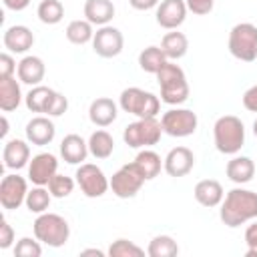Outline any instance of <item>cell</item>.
<instances>
[{"label":"cell","mask_w":257,"mask_h":257,"mask_svg":"<svg viewBox=\"0 0 257 257\" xmlns=\"http://www.w3.org/2000/svg\"><path fill=\"white\" fill-rule=\"evenodd\" d=\"M219 217L231 229L257 219V193L241 187L231 189L221 201Z\"/></svg>","instance_id":"cell-1"},{"label":"cell","mask_w":257,"mask_h":257,"mask_svg":"<svg viewBox=\"0 0 257 257\" xmlns=\"http://www.w3.org/2000/svg\"><path fill=\"white\" fill-rule=\"evenodd\" d=\"M155 76H157V82L161 88V100L165 104L179 106L189 98V82H187L185 70L179 64L169 60Z\"/></svg>","instance_id":"cell-2"},{"label":"cell","mask_w":257,"mask_h":257,"mask_svg":"<svg viewBox=\"0 0 257 257\" xmlns=\"http://www.w3.org/2000/svg\"><path fill=\"white\" fill-rule=\"evenodd\" d=\"M213 141L215 149L223 155H237L245 145V126L239 116L225 114L219 116L213 124Z\"/></svg>","instance_id":"cell-3"},{"label":"cell","mask_w":257,"mask_h":257,"mask_svg":"<svg viewBox=\"0 0 257 257\" xmlns=\"http://www.w3.org/2000/svg\"><path fill=\"white\" fill-rule=\"evenodd\" d=\"M24 102L30 112H40L46 116H62L68 110V98L62 92L42 84L32 86L24 96Z\"/></svg>","instance_id":"cell-4"},{"label":"cell","mask_w":257,"mask_h":257,"mask_svg":"<svg viewBox=\"0 0 257 257\" xmlns=\"http://www.w3.org/2000/svg\"><path fill=\"white\" fill-rule=\"evenodd\" d=\"M34 237L48 247H62L70 237V225L56 213H40L32 223Z\"/></svg>","instance_id":"cell-5"},{"label":"cell","mask_w":257,"mask_h":257,"mask_svg":"<svg viewBox=\"0 0 257 257\" xmlns=\"http://www.w3.org/2000/svg\"><path fill=\"white\" fill-rule=\"evenodd\" d=\"M118 106L137 118H153L161 110V98L139 86H128L118 96Z\"/></svg>","instance_id":"cell-6"},{"label":"cell","mask_w":257,"mask_h":257,"mask_svg":"<svg viewBox=\"0 0 257 257\" xmlns=\"http://www.w3.org/2000/svg\"><path fill=\"white\" fill-rule=\"evenodd\" d=\"M229 52L237 60L253 62L257 58V26L251 22H239L229 32Z\"/></svg>","instance_id":"cell-7"},{"label":"cell","mask_w":257,"mask_h":257,"mask_svg":"<svg viewBox=\"0 0 257 257\" xmlns=\"http://www.w3.org/2000/svg\"><path fill=\"white\" fill-rule=\"evenodd\" d=\"M163 126L157 116L153 118H139L135 122H128L122 131V141L133 149H149L161 141Z\"/></svg>","instance_id":"cell-8"},{"label":"cell","mask_w":257,"mask_h":257,"mask_svg":"<svg viewBox=\"0 0 257 257\" xmlns=\"http://www.w3.org/2000/svg\"><path fill=\"white\" fill-rule=\"evenodd\" d=\"M197 124H199V118L191 108H179V106L169 108L161 116L163 133H167L169 137H177V139L191 137L197 131Z\"/></svg>","instance_id":"cell-9"},{"label":"cell","mask_w":257,"mask_h":257,"mask_svg":"<svg viewBox=\"0 0 257 257\" xmlns=\"http://www.w3.org/2000/svg\"><path fill=\"white\" fill-rule=\"evenodd\" d=\"M74 177H76V185L80 187L82 195L88 199H98L110 189V181L106 179L104 171L92 163H82L76 169Z\"/></svg>","instance_id":"cell-10"},{"label":"cell","mask_w":257,"mask_h":257,"mask_svg":"<svg viewBox=\"0 0 257 257\" xmlns=\"http://www.w3.org/2000/svg\"><path fill=\"white\" fill-rule=\"evenodd\" d=\"M147 179L141 175V171L137 169L135 163H128V165H122L112 177H110V191L118 197V199H133L143 183Z\"/></svg>","instance_id":"cell-11"},{"label":"cell","mask_w":257,"mask_h":257,"mask_svg":"<svg viewBox=\"0 0 257 257\" xmlns=\"http://www.w3.org/2000/svg\"><path fill=\"white\" fill-rule=\"evenodd\" d=\"M124 46V36L118 28L106 24V26H98V30L94 32L92 38V50L100 56V58H114L122 52Z\"/></svg>","instance_id":"cell-12"},{"label":"cell","mask_w":257,"mask_h":257,"mask_svg":"<svg viewBox=\"0 0 257 257\" xmlns=\"http://www.w3.org/2000/svg\"><path fill=\"white\" fill-rule=\"evenodd\" d=\"M26 195H28V183L24 177H20L16 173L2 177V181H0V205H2V209H8V211L18 209L20 205H24Z\"/></svg>","instance_id":"cell-13"},{"label":"cell","mask_w":257,"mask_h":257,"mask_svg":"<svg viewBox=\"0 0 257 257\" xmlns=\"http://www.w3.org/2000/svg\"><path fill=\"white\" fill-rule=\"evenodd\" d=\"M187 2L185 0H161L155 12L157 24L165 30H177L187 18Z\"/></svg>","instance_id":"cell-14"},{"label":"cell","mask_w":257,"mask_h":257,"mask_svg":"<svg viewBox=\"0 0 257 257\" xmlns=\"http://www.w3.org/2000/svg\"><path fill=\"white\" fill-rule=\"evenodd\" d=\"M58 171V161L52 153H38L28 163V179L32 185L46 187Z\"/></svg>","instance_id":"cell-15"},{"label":"cell","mask_w":257,"mask_h":257,"mask_svg":"<svg viewBox=\"0 0 257 257\" xmlns=\"http://www.w3.org/2000/svg\"><path fill=\"white\" fill-rule=\"evenodd\" d=\"M195 167V155L191 149L187 147H175L167 153V157L163 159V169L169 177H185L193 171Z\"/></svg>","instance_id":"cell-16"},{"label":"cell","mask_w":257,"mask_h":257,"mask_svg":"<svg viewBox=\"0 0 257 257\" xmlns=\"http://www.w3.org/2000/svg\"><path fill=\"white\" fill-rule=\"evenodd\" d=\"M24 131H26V141L30 145H36V147L50 145L54 141V137H56V126L46 114H38V116L30 118L26 122Z\"/></svg>","instance_id":"cell-17"},{"label":"cell","mask_w":257,"mask_h":257,"mask_svg":"<svg viewBox=\"0 0 257 257\" xmlns=\"http://www.w3.org/2000/svg\"><path fill=\"white\" fill-rule=\"evenodd\" d=\"M2 42H4V48L8 52H14V54H24L32 48L34 44V34L28 26H22V24H14V26H8L4 30V36H2Z\"/></svg>","instance_id":"cell-18"},{"label":"cell","mask_w":257,"mask_h":257,"mask_svg":"<svg viewBox=\"0 0 257 257\" xmlns=\"http://www.w3.org/2000/svg\"><path fill=\"white\" fill-rule=\"evenodd\" d=\"M116 116H118V106L108 96H98L88 106V118H90V122L94 126L104 128V126L112 124L116 120Z\"/></svg>","instance_id":"cell-19"},{"label":"cell","mask_w":257,"mask_h":257,"mask_svg":"<svg viewBox=\"0 0 257 257\" xmlns=\"http://www.w3.org/2000/svg\"><path fill=\"white\" fill-rule=\"evenodd\" d=\"M2 159H4V167L6 169L18 171V169L26 167L30 163V147H28V143L22 141V139L6 141L4 151H2Z\"/></svg>","instance_id":"cell-20"},{"label":"cell","mask_w":257,"mask_h":257,"mask_svg":"<svg viewBox=\"0 0 257 257\" xmlns=\"http://www.w3.org/2000/svg\"><path fill=\"white\" fill-rule=\"evenodd\" d=\"M88 141H84L80 135H66L60 143V157L68 165H82L88 157Z\"/></svg>","instance_id":"cell-21"},{"label":"cell","mask_w":257,"mask_h":257,"mask_svg":"<svg viewBox=\"0 0 257 257\" xmlns=\"http://www.w3.org/2000/svg\"><path fill=\"white\" fill-rule=\"evenodd\" d=\"M16 74H18V80L24 82V84H30V86H38L42 80H44V74H46V66L42 62L40 56H24L20 62H18V68H16Z\"/></svg>","instance_id":"cell-22"},{"label":"cell","mask_w":257,"mask_h":257,"mask_svg":"<svg viewBox=\"0 0 257 257\" xmlns=\"http://www.w3.org/2000/svg\"><path fill=\"white\" fill-rule=\"evenodd\" d=\"M193 195H195V201L199 205L209 207V209L221 205V201L225 197L221 183L215 181V179H203V181H199L195 185V189H193Z\"/></svg>","instance_id":"cell-23"},{"label":"cell","mask_w":257,"mask_h":257,"mask_svg":"<svg viewBox=\"0 0 257 257\" xmlns=\"http://www.w3.org/2000/svg\"><path fill=\"white\" fill-rule=\"evenodd\" d=\"M84 18L92 26H106L114 18L112 0H86L84 2Z\"/></svg>","instance_id":"cell-24"},{"label":"cell","mask_w":257,"mask_h":257,"mask_svg":"<svg viewBox=\"0 0 257 257\" xmlns=\"http://www.w3.org/2000/svg\"><path fill=\"white\" fill-rule=\"evenodd\" d=\"M22 102V90L14 76L0 78V108L4 112H12Z\"/></svg>","instance_id":"cell-25"},{"label":"cell","mask_w":257,"mask_h":257,"mask_svg":"<svg viewBox=\"0 0 257 257\" xmlns=\"http://www.w3.org/2000/svg\"><path fill=\"white\" fill-rule=\"evenodd\" d=\"M225 173L229 177V181L237 183V185H245L253 179L255 175V163L249 159V157H233L227 167H225Z\"/></svg>","instance_id":"cell-26"},{"label":"cell","mask_w":257,"mask_h":257,"mask_svg":"<svg viewBox=\"0 0 257 257\" xmlns=\"http://www.w3.org/2000/svg\"><path fill=\"white\" fill-rule=\"evenodd\" d=\"M161 48H163V52H165V56L169 60H179L189 50V38L179 30H171V32H167L163 36Z\"/></svg>","instance_id":"cell-27"},{"label":"cell","mask_w":257,"mask_h":257,"mask_svg":"<svg viewBox=\"0 0 257 257\" xmlns=\"http://www.w3.org/2000/svg\"><path fill=\"white\" fill-rule=\"evenodd\" d=\"M133 163L137 165V169L141 171V175H143L147 181L159 177V173H161V169H163L161 155L155 153V151H151V149H143V151L135 157Z\"/></svg>","instance_id":"cell-28"},{"label":"cell","mask_w":257,"mask_h":257,"mask_svg":"<svg viewBox=\"0 0 257 257\" xmlns=\"http://www.w3.org/2000/svg\"><path fill=\"white\" fill-rule=\"evenodd\" d=\"M167 62H169V58L165 56V52H163L161 46H147L139 54V66H141V70H145L149 74H157Z\"/></svg>","instance_id":"cell-29"},{"label":"cell","mask_w":257,"mask_h":257,"mask_svg":"<svg viewBox=\"0 0 257 257\" xmlns=\"http://www.w3.org/2000/svg\"><path fill=\"white\" fill-rule=\"evenodd\" d=\"M88 151L94 159H108L114 151V139L104 128H98L88 137Z\"/></svg>","instance_id":"cell-30"},{"label":"cell","mask_w":257,"mask_h":257,"mask_svg":"<svg viewBox=\"0 0 257 257\" xmlns=\"http://www.w3.org/2000/svg\"><path fill=\"white\" fill-rule=\"evenodd\" d=\"M64 34H66V40L72 42V44H76V46H82L86 42H92V38H94L92 24L86 18L84 20H72V22H68Z\"/></svg>","instance_id":"cell-31"},{"label":"cell","mask_w":257,"mask_h":257,"mask_svg":"<svg viewBox=\"0 0 257 257\" xmlns=\"http://www.w3.org/2000/svg\"><path fill=\"white\" fill-rule=\"evenodd\" d=\"M50 201H52L50 191L44 189V187H40V185H34V187L28 191L24 205H26V209H28L30 213L40 215V213H46V209L50 207Z\"/></svg>","instance_id":"cell-32"},{"label":"cell","mask_w":257,"mask_h":257,"mask_svg":"<svg viewBox=\"0 0 257 257\" xmlns=\"http://www.w3.org/2000/svg\"><path fill=\"white\" fill-rule=\"evenodd\" d=\"M179 253V245L171 235H157L151 239L147 247L149 257H175Z\"/></svg>","instance_id":"cell-33"},{"label":"cell","mask_w":257,"mask_h":257,"mask_svg":"<svg viewBox=\"0 0 257 257\" xmlns=\"http://www.w3.org/2000/svg\"><path fill=\"white\" fill-rule=\"evenodd\" d=\"M36 16L42 24H58L64 18V6L60 0H42L36 8Z\"/></svg>","instance_id":"cell-34"},{"label":"cell","mask_w":257,"mask_h":257,"mask_svg":"<svg viewBox=\"0 0 257 257\" xmlns=\"http://www.w3.org/2000/svg\"><path fill=\"white\" fill-rule=\"evenodd\" d=\"M108 255L110 257H143L145 255V249L139 247L137 243L128 241V239H116V241L110 243Z\"/></svg>","instance_id":"cell-35"},{"label":"cell","mask_w":257,"mask_h":257,"mask_svg":"<svg viewBox=\"0 0 257 257\" xmlns=\"http://www.w3.org/2000/svg\"><path fill=\"white\" fill-rule=\"evenodd\" d=\"M46 187H48V191H50V195H52L54 199H64V197H68V195L72 193L74 181H72L70 177H66V175L56 173V175L50 179V183H48Z\"/></svg>","instance_id":"cell-36"},{"label":"cell","mask_w":257,"mask_h":257,"mask_svg":"<svg viewBox=\"0 0 257 257\" xmlns=\"http://www.w3.org/2000/svg\"><path fill=\"white\" fill-rule=\"evenodd\" d=\"M42 255V247L40 241L34 237H22L16 245H14V257H40Z\"/></svg>","instance_id":"cell-37"},{"label":"cell","mask_w":257,"mask_h":257,"mask_svg":"<svg viewBox=\"0 0 257 257\" xmlns=\"http://www.w3.org/2000/svg\"><path fill=\"white\" fill-rule=\"evenodd\" d=\"M18 64L16 60L12 58L10 52H2L0 54V78H6V76H14Z\"/></svg>","instance_id":"cell-38"},{"label":"cell","mask_w":257,"mask_h":257,"mask_svg":"<svg viewBox=\"0 0 257 257\" xmlns=\"http://www.w3.org/2000/svg\"><path fill=\"white\" fill-rule=\"evenodd\" d=\"M185 2H187V8L197 16L209 14L215 6V0H185Z\"/></svg>","instance_id":"cell-39"},{"label":"cell","mask_w":257,"mask_h":257,"mask_svg":"<svg viewBox=\"0 0 257 257\" xmlns=\"http://www.w3.org/2000/svg\"><path fill=\"white\" fill-rule=\"evenodd\" d=\"M14 243V229L12 225L2 217L0 219V249H8Z\"/></svg>","instance_id":"cell-40"},{"label":"cell","mask_w":257,"mask_h":257,"mask_svg":"<svg viewBox=\"0 0 257 257\" xmlns=\"http://www.w3.org/2000/svg\"><path fill=\"white\" fill-rule=\"evenodd\" d=\"M243 106L249 110V112H257V84L249 86L245 92H243Z\"/></svg>","instance_id":"cell-41"},{"label":"cell","mask_w":257,"mask_h":257,"mask_svg":"<svg viewBox=\"0 0 257 257\" xmlns=\"http://www.w3.org/2000/svg\"><path fill=\"white\" fill-rule=\"evenodd\" d=\"M161 0H128V4L135 8V10H141V12H147V10H153L159 6Z\"/></svg>","instance_id":"cell-42"},{"label":"cell","mask_w":257,"mask_h":257,"mask_svg":"<svg viewBox=\"0 0 257 257\" xmlns=\"http://www.w3.org/2000/svg\"><path fill=\"white\" fill-rule=\"evenodd\" d=\"M245 243H247V249L249 247H257V221L251 223L245 229Z\"/></svg>","instance_id":"cell-43"},{"label":"cell","mask_w":257,"mask_h":257,"mask_svg":"<svg viewBox=\"0 0 257 257\" xmlns=\"http://www.w3.org/2000/svg\"><path fill=\"white\" fill-rule=\"evenodd\" d=\"M30 2H32V0H2L4 8L14 10V12H20V10L28 8V4H30Z\"/></svg>","instance_id":"cell-44"},{"label":"cell","mask_w":257,"mask_h":257,"mask_svg":"<svg viewBox=\"0 0 257 257\" xmlns=\"http://www.w3.org/2000/svg\"><path fill=\"white\" fill-rule=\"evenodd\" d=\"M80 255H96V257H104V251H100V249H82Z\"/></svg>","instance_id":"cell-45"},{"label":"cell","mask_w":257,"mask_h":257,"mask_svg":"<svg viewBox=\"0 0 257 257\" xmlns=\"http://www.w3.org/2000/svg\"><path fill=\"white\" fill-rule=\"evenodd\" d=\"M8 131H10V128H8V118H6V116H2V131H0L2 139H4L6 135H8Z\"/></svg>","instance_id":"cell-46"},{"label":"cell","mask_w":257,"mask_h":257,"mask_svg":"<svg viewBox=\"0 0 257 257\" xmlns=\"http://www.w3.org/2000/svg\"><path fill=\"white\" fill-rule=\"evenodd\" d=\"M245 255H247V257H257V247H249Z\"/></svg>","instance_id":"cell-47"},{"label":"cell","mask_w":257,"mask_h":257,"mask_svg":"<svg viewBox=\"0 0 257 257\" xmlns=\"http://www.w3.org/2000/svg\"><path fill=\"white\" fill-rule=\"evenodd\" d=\"M253 135H255V137H257V118H255V120H253Z\"/></svg>","instance_id":"cell-48"}]
</instances>
